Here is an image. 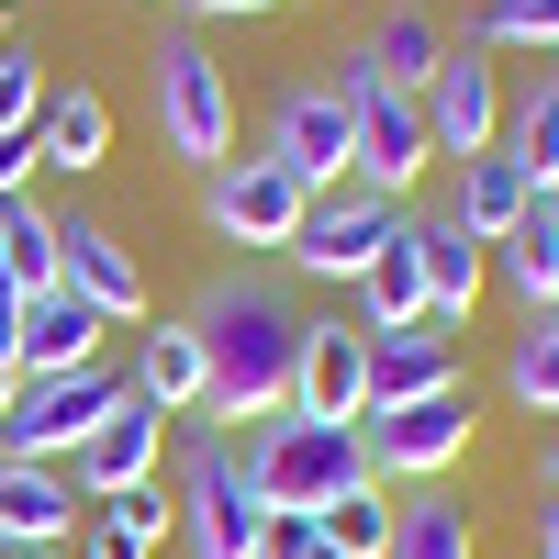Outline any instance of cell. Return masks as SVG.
I'll list each match as a JSON object with an SVG mask.
<instances>
[{"label": "cell", "mask_w": 559, "mask_h": 559, "mask_svg": "<svg viewBox=\"0 0 559 559\" xmlns=\"http://www.w3.org/2000/svg\"><path fill=\"white\" fill-rule=\"evenodd\" d=\"M269 157L292 168L313 202L358 179V112L336 102V79H292V90H280V112H269Z\"/></svg>", "instance_id": "cell-7"}, {"label": "cell", "mask_w": 559, "mask_h": 559, "mask_svg": "<svg viewBox=\"0 0 559 559\" xmlns=\"http://www.w3.org/2000/svg\"><path fill=\"white\" fill-rule=\"evenodd\" d=\"M313 559H347V548H313Z\"/></svg>", "instance_id": "cell-38"}, {"label": "cell", "mask_w": 559, "mask_h": 559, "mask_svg": "<svg viewBox=\"0 0 559 559\" xmlns=\"http://www.w3.org/2000/svg\"><path fill=\"white\" fill-rule=\"evenodd\" d=\"M492 269L515 280V313H548V302H559V191H537V202L515 213V236L492 247Z\"/></svg>", "instance_id": "cell-21"}, {"label": "cell", "mask_w": 559, "mask_h": 559, "mask_svg": "<svg viewBox=\"0 0 559 559\" xmlns=\"http://www.w3.org/2000/svg\"><path fill=\"white\" fill-rule=\"evenodd\" d=\"M503 134V68L492 45H448V68L426 79V146L437 157H492Z\"/></svg>", "instance_id": "cell-11"}, {"label": "cell", "mask_w": 559, "mask_h": 559, "mask_svg": "<svg viewBox=\"0 0 559 559\" xmlns=\"http://www.w3.org/2000/svg\"><path fill=\"white\" fill-rule=\"evenodd\" d=\"M79 481L68 471H45V459H0V548L12 559H45V548H68L79 537Z\"/></svg>", "instance_id": "cell-16"}, {"label": "cell", "mask_w": 559, "mask_h": 559, "mask_svg": "<svg viewBox=\"0 0 559 559\" xmlns=\"http://www.w3.org/2000/svg\"><path fill=\"white\" fill-rule=\"evenodd\" d=\"M358 57H369V68H381L392 90H414V102H426V79L448 68V34H437L426 12H392L381 34H369V45H358Z\"/></svg>", "instance_id": "cell-28"}, {"label": "cell", "mask_w": 559, "mask_h": 559, "mask_svg": "<svg viewBox=\"0 0 559 559\" xmlns=\"http://www.w3.org/2000/svg\"><path fill=\"white\" fill-rule=\"evenodd\" d=\"M548 492H559V426H548Z\"/></svg>", "instance_id": "cell-37"}, {"label": "cell", "mask_w": 559, "mask_h": 559, "mask_svg": "<svg viewBox=\"0 0 559 559\" xmlns=\"http://www.w3.org/2000/svg\"><path fill=\"white\" fill-rule=\"evenodd\" d=\"M381 559H471V503H459L448 481L403 492V503H392V548H381Z\"/></svg>", "instance_id": "cell-25"}, {"label": "cell", "mask_w": 559, "mask_h": 559, "mask_svg": "<svg viewBox=\"0 0 559 559\" xmlns=\"http://www.w3.org/2000/svg\"><path fill=\"white\" fill-rule=\"evenodd\" d=\"M0 559H12V548H0Z\"/></svg>", "instance_id": "cell-41"}, {"label": "cell", "mask_w": 559, "mask_h": 559, "mask_svg": "<svg viewBox=\"0 0 559 559\" xmlns=\"http://www.w3.org/2000/svg\"><path fill=\"white\" fill-rule=\"evenodd\" d=\"M414 269H426V313L437 324H471V302H481V280H492V247L471 236V224H459L448 202L414 224Z\"/></svg>", "instance_id": "cell-18"}, {"label": "cell", "mask_w": 559, "mask_h": 559, "mask_svg": "<svg viewBox=\"0 0 559 559\" xmlns=\"http://www.w3.org/2000/svg\"><path fill=\"white\" fill-rule=\"evenodd\" d=\"M45 90H57V79H45V57H34V45H0V134H34Z\"/></svg>", "instance_id": "cell-30"}, {"label": "cell", "mask_w": 559, "mask_h": 559, "mask_svg": "<svg viewBox=\"0 0 559 559\" xmlns=\"http://www.w3.org/2000/svg\"><path fill=\"white\" fill-rule=\"evenodd\" d=\"M358 324L369 336H392V324H426V269H414V224L358 269Z\"/></svg>", "instance_id": "cell-26"}, {"label": "cell", "mask_w": 559, "mask_h": 559, "mask_svg": "<svg viewBox=\"0 0 559 559\" xmlns=\"http://www.w3.org/2000/svg\"><path fill=\"white\" fill-rule=\"evenodd\" d=\"M492 146L515 157V179H526V191H559V68L515 90V112H503V134H492Z\"/></svg>", "instance_id": "cell-22"}, {"label": "cell", "mask_w": 559, "mask_h": 559, "mask_svg": "<svg viewBox=\"0 0 559 559\" xmlns=\"http://www.w3.org/2000/svg\"><path fill=\"white\" fill-rule=\"evenodd\" d=\"M392 236H403V202H381V191H358V179H347V191H324V202L302 213V236L280 247V258H292L302 280H358Z\"/></svg>", "instance_id": "cell-10"}, {"label": "cell", "mask_w": 559, "mask_h": 559, "mask_svg": "<svg viewBox=\"0 0 559 559\" xmlns=\"http://www.w3.org/2000/svg\"><path fill=\"white\" fill-rule=\"evenodd\" d=\"M157 537H168V503H157V481H146V492H112V503H90L68 559H157Z\"/></svg>", "instance_id": "cell-24"}, {"label": "cell", "mask_w": 559, "mask_h": 559, "mask_svg": "<svg viewBox=\"0 0 559 559\" xmlns=\"http://www.w3.org/2000/svg\"><path fill=\"white\" fill-rule=\"evenodd\" d=\"M503 392L526 414H559V302L548 313H515V347H503Z\"/></svg>", "instance_id": "cell-27"}, {"label": "cell", "mask_w": 559, "mask_h": 559, "mask_svg": "<svg viewBox=\"0 0 559 559\" xmlns=\"http://www.w3.org/2000/svg\"><path fill=\"white\" fill-rule=\"evenodd\" d=\"M123 392L134 403H157L168 414V426H179V414H202V336H191V324H157V336H134V369H123Z\"/></svg>", "instance_id": "cell-20"}, {"label": "cell", "mask_w": 559, "mask_h": 559, "mask_svg": "<svg viewBox=\"0 0 559 559\" xmlns=\"http://www.w3.org/2000/svg\"><path fill=\"white\" fill-rule=\"evenodd\" d=\"M302 213H313V191H302L269 146H258V157H224V168L202 179V224H213L224 247H292Z\"/></svg>", "instance_id": "cell-8"}, {"label": "cell", "mask_w": 559, "mask_h": 559, "mask_svg": "<svg viewBox=\"0 0 559 559\" xmlns=\"http://www.w3.org/2000/svg\"><path fill=\"white\" fill-rule=\"evenodd\" d=\"M471 45H559V0H481Z\"/></svg>", "instance_id": "cell-31"}, {"label": "cell", "mask_w": 559, "mask_h": 559, "mask_svg": "<svg viewBox=\"0 0 559 559\" xmlns=\"http://www.w3.org/2000/svg\"><path fill=\"white\" fill-rule=\"evenodd\" d=\"M34 168H45V157H34V134H0V202H23V191H34Z\"/></svg>", "instance_id": "cell-33"}, {"label": "cell", "mask_w": 559, "mask_h": 559, "mask_svg": "<svg viewBox=\"0 0 559 559\" xmlns=\"http://www.w3.org/2000/svg\"><path fill=\"white\" fill-rule=\"evenodd\" d=\"M157 459H168V414L123 392V403L102 414V426L79 437L68 481H79V503H112V492H146V481H157Z\"/></svg>", "instance_id": "cell-13"}, {"label": "cell", "mask_w": 559, "mask_h": 559, "mask_svg": "<svg viewBox=\"0 0 559 559\" xmlns=\"http://www.w3.org/2000/svg\"><path fill=\"white\" fill-rule=\"evenodd\" d=\"M146 102H157V146L191 157L202 179L236 157V79H224V57H213L202 34H157V57H146Z\"/></svg>", "instance_id": "cell-4"}, {"label": "cell", "mask_w": 559, "mask_h": 559, "mask_svg": "<svg viewBox=\"0 0 559 559\" xmlns=\"http://www.w3.org/2000/svg\"><path fill=\"white\" fill-rule=\"evenodd\" d=\"M336 102L358 112V191H381V202H403L414 179H426V102L414 90H392L369 57H336Z\"/></svg>", "instance_id": "cell-5"}, {"label": "cell", "mask_w": 559, "mask_h": 559, "mask_svg": "<svg viewBox=\"0 0 559 559\" xmlns=\"http://www.w3.org/2000/svg\"><path fill=\"white\" fill-rule=\"evenodd\" d=\"M324 548H347V559H381V548H392V492L369 481V492H347V503H324Z\"/></svg>", "instance_id": "cell-29"}, {"label": "cell", "mask_w": 559, "mask_h": 559, "mask_svg": "<svg viewBox=\"0 0 559 559\" xmlns=\"http://www.w3.org/2000/svg\"><path fill=\"white\" fill-rule=\"evenodd\" d=\"M526 202H537V191L515 179V157H503V146H492V157H459V191H448V213L471 224L481 247H503V236H515V213H526Z\"/></svg>", "instance_id": "cell-23"}, {"label": "cell", "mask_w": 559, "mask_h": 559, "mask_svg": "<svg viewBox=\"0 0 559 559\" xmlns=\"http://www.w3.org/2000/svg\"><path fill=\"white\" fill-rule=\"evenodd\" d=\"M191 23H247V12H280V0H179Z\"/></svg>", "instance_id": "cell-34"}, {"label": "cell", "mask_w": 559, "mask_h": 559, "mask_svg": "<svg viewBox=\"0 0 559 559\" xmlns=\"http://www.w3.org/2000/svg\"><path fill=\"white\" fill-rule=\"evenodd\" d=\"M112 403H123V369H112V358H102V369H68V381H23L12 426H0V459H45V471H68L79 437L102 426Z\"/></svg>", "instance_id": "cell-9"}, {"label": "cell", "mask_w": 559, "mask_h": 559, "mask_svg": "<svg viewBox=\"0 0 559 559\" xmlns=\"http://www.w3.org/2000/svg\"><path fill=\"white\" fill-rule=\"evenodd\" d=\"M292 414L302 426H369V324H302V369H292Z\"/></svg>", "instance_id": "cell-12"}, {"label": "cell", "mask_w": 559, "mask_h": 559, "mask_svg": "<svg viewBox=\"0 0 559 559\" xmlns=\"http://www.w3.org/2000/svg\"><path fill=\"white\" fill-rule=\"evenodd\" d=\"M459 392V324H392V336H369V414H392V403H437Z\"/></svg>", "instance_id": "cell-15"}, {"label": "cell", "mask_w": 559, "mask_h": 559, "mask_svg": "<svg viewBox=\"0 0 559 559\" xmlns=\"http://www.w3.org/2000/svg\"><path fill=\"white\" fill-rule=\"evenodd\" d=\"M12 403H23V369H12V358H0V426H12Z\"/></svg>", "instance_id": "cell-36"}, {"label": "cell", "mask_w": 559, "mask_h": 559, "mask_svg": "<svg viewBox=\"0 0 559 559\" xmlns=\"http://www.w3.org/2000/svg\"><path fill=\"white\" fill-rule=\"evenodd\" d=\"M57 292H79L102 324H134V313H146V269H134V247L112 236V224L57 213Z\"/></svg>", "instance_id": "cell-14"}, {"label": "cell", "mask_w": 559, "mask_h": 559, "mask_svg": "<svg viewBox=\"0 0 559 559\" xmlns=\"http://www.w3.org/2000/svg\"><path fill=\"white\" fill-rule=\"evenodd\" d=\"M313 548H324V515H258L247 559H313Z\"/></svg>", "instance_id": "cell-32"}, {"label": "cell", "mask_w": 559, "mask_h": 559, "mask_svg": "<svg viewBox=\"0 0 559 559\" xmlns=\"http://www.w3.org/2000/svg\"><path fill=\"white\" fill-rule=\"evenodd\" d=\"M168 459H179V503H168L179 548H191V559H247L269 503H258V481H247L236 437H224V426H179V437H168Z\"/></svg>", "instance_id": "cell-2"}, {"label": "cell", "mask_w": 559, "mask_h": 559, "mask_svg": "<svg viewBox=\"0 0 559 559\" xmlns=\"http://www.w3.org/2000/svg\"><path fill=\"white\" fill-rule=\"evenodd\" d=\"M537 559H559V492L537 503Z\"/></svg>", "instance_id": "cell-35"}, {"label": "cell", "mask_w": 559, "mask_h": 559, "mask_svg": "<svg viewBox=\"0 0 559 559\" xmlns=\"http://www.w3.org/2000/svg\"><path fill=\"white\" fill-rule=\"evenodd\" d=\"M358 448H369V481H403V492H426V481H448L459 459H471V392H437V403H392V414H369L358 426Z\"/></svg>", "instance_id": "cell-6"}, {"label": "cell", "mask_w": 559, "mask_h": 559, "mask_svg": "<svg viewBox=\"0 0 559 559\" xmlns=\"http://www.w3.org/2000/svg\"><path fill=\"white\" fill-rule=\"evenodd\" d=\"M236 459H247V481H258L269 515H324V503L369 492V448H358V426H302V414H280V426H258Z\"/></svg>", "instance_id": "cell-3"}, {"label": "cell", "mask_w": 559, "mask_h": 559, "mask_svg": "<svg viewBox=\"0 0 559 559\" xmlns=\"http://www.w3.org/2000/svg\"><path fill=\"white\" fill-rule=\"evenodd\" d=\"M34 157L45 168H102L112 157V102H102V90H90V79H68V90H45V112H34Z\"/></svg>", "instance_id": "cell-19"}, {"label": "cell", "mask_w": 559, "mask_h": 559, "mask_svg": "<svg viewBox=\"0 0 559 559\" xmlns=\"http://www.w3.org/2000/svg\"><path fill=\"white\" fill-rule=\"evenodd\" d=\"M191 336H202V426H280L292 414V369H302V313L292 292H280L269 269H224L202 313H191Z\"/></svg>", "instance_id": "cell-1"}, {"label": "cell", "mask_w": 559, "mask_h": 559, "mask_svg": "<svg viewBox=\"0 0 559 559\" xmlns=\"http://www.w3.org/2000/svg\"><path fill=\"white\" fill-rule=\"evenodd\" d=\"M102 336H112V324L90 313L79 292H45V302H23V313H12V369H23V381H68V369H102Z\"/></svg>", "instance_id": "cell-17"}, {"label": "cell", "mask_w": 559, "mask_h": 559, "mask_svg": "<svg viewBox=\"0 0 559 559\" xmlns=\"http://www.w3.org/2000/svg\"><path fill=\"white\" fill-rule=\"evenodd\" d=\"M0 45H12V23H0Z\"/></svg>", "instance_id": "cell-39"}, {"label": "cell", "mask_w": 559, "mask_h": 559, "mask_svg": "<svg viewBox=\"0 0 559 559\" xmlns=\"http://www.w3.org/2000/svg\"><path fill=\"white\" fill-rule=\"evenodd\" d=\"M45 559H68V548H45Z\"/></svg>", "instance_id": "cell-40"}]
</instances>
